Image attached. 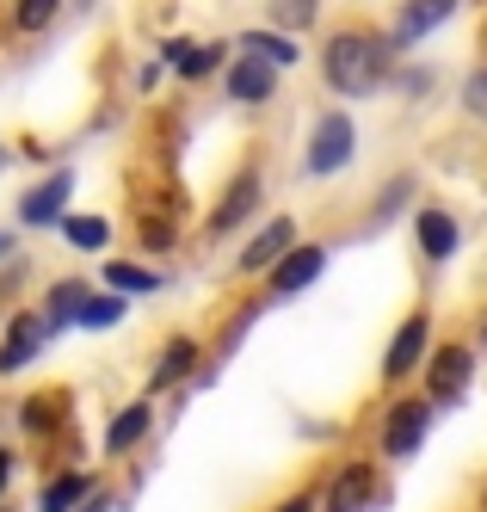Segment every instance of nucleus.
<instances>
[{"instance_id": "ddd939ff", "label": "nucleus", "mask_w": 487, "mask_h": 512, "mask_svg": "<svg viewBox=\"0 0 487 512\" xmlns=\"http://www.w3.org/2000/svg\"><path fill=\"white\" fill-rule=\"evenodd\" d=\"M414 235H420V253H426V260H451V253L463 247V229H457L451 210H420V216H414Z\"/></svg>"}, {"instance_id": "f704fd0d", "label": "nucleus", "mask_w": 487, "mask_h": 512, "mask_svg": "<svg viewBox=\"0 0 487 512\" xmlns=\"http://www.w3.org/2000/svg\"><path fill=\"white\" fill-rule=\"evenodd\" d=\"M481 334H487V327H481Z\"/></svg>"}, {"instance_id": "9d476101", "label": "nucleus", "mask_w": 487, "mask_h": 512, "mask_svg": "<svg viewBox=\"0 0 487 512\" xmlns=\"http://www.w3.org/2000/svg\"><path fill=\"white\" fill-rule=\"evenodd\" d=\"M469 371H475V352L469 346H444L432 358V408H457L463 389H469Z\"/></svg>"}, {"instance_id": "aec40b11", "label": "nucleus", "mask_w": 487, "mask_h": 512, "mask_svg": "<svg viewBox=\"0 0 487 512\" xmlns=\"http://www.w3.org/2000/svg\"><path fill=\"white\" fill-rule=\"evenodd\" d=\"M99 284H111L118 297H155L167 278L148 272V266H130V260H105V278H99Z\"/></svg>"}, {"instance_id": "5701e85b", "label": "nucleus", "mask_w": 487, "mask_h": 512, "mask_svg": "<svg viewBox=\"0 0 487 512\" xmlns=\"http://www.w3.org/2000/svg\"><path fill=\"white\" fill-rule=\"evenodd\" d=\"M118 321H124V297H118V290H93L74 327H93V334H99V327H118Z\"/></svg>"}, {"instance_id": "2f4dec72", "label": "nucleus", "mask_w": 487, "mask_h": 512, "mask_svg": "<svg viewBox=\"0 0 487 512\" xmlns=\"http://www.w3.org/2000/svg\"><path fill=\"white\" fill-rule=\"evenodd\" d=\"M13 247H19V235H7V229H0V260H13Z\"/></svg>"}, {"instance_id": "6e6552de", "label": "nucleus", "mask_w": 487, "mask_h": 512, "mask_svg": "<svg viewBox=\"0 0 487 512\" xmlns=\"http://www.w3.org/2000/svg\"><path fill=\"white\" fill-rule=\"evenodd\" d=\"M457 7H463V0H407L401 19H395V31H389V50H414V44L432 38V31L451 19Z\"/></svg>"}, {"instance_id": "7c9ffc66", "label": "nucleus", "mask_w": 487, "mask_h": 512, "mask_svg": "<svg viewBox=\"0 0 487 512\" xmlns=\"http://www.w3.org/2000/svg\"><path fill=\"white\" fill-rule=\"evenodd\" d=\"M13 469H19V463H13V451H0V494L13 488Z\"/></svg>"}, {"instance_id": "a211bd4d", "label": "nucleus", "mask_w": 487, "mask_h": 512, "mask_svg": "<svg viewBox=\"0 0 487 512\" xmlns=\"http://www.w3.org/2000/svg\"><path fill=\"white\" fill-rule=\"evenodd\" d=\"M167 62L179 68L185 81H204V75H216V68H222V50H216V44H185V38H167Z\"/></svg>"}, {"instance_id": "f257e3e1", "label": "nucleus", "mask_w": 487, "mask_h": 512, "mask_svg": "<svg viewBox=\"0 0 487 512\" xmlns=\"http://www.w3.org/2000/svg\"><path fill=\"white\" fill-rule=\"evenodd\" d=\"M389 38H370V31H340V38H327L321 50V81L327 93H340V99H364V93H377L389 81Z\"/></svg>"}, {"instance_id": "c85d7f7f", "label": "nucleus", "mask_w": 487, "mask_h": 512, "mask_svg": "<svg viewBox=\"0 0 487 512\" xmlns=\"http://www.w3.org/2000/svg\"><path fill=\"white\" fill-rule=\"evenodd\" d=\"M161 75H167L161 62H142V68H136V87H142V93H155V87H161Z\"/></svg>"}, {"instance_id": "0eeeda50", "label": "nucleus", "mask_w": 487, "mask_h": 512, "mask_svg": "<svg viewBox=\"0 0 487 512\" xmlns=\"http://www.w3.org/2000/svg\"><path fill=\"white\" fill-rule=\"evenodd\" d=\"M50 340H56V334L44 327V315H13L7 334H0V377H7V371H25V364L44 352Z\"/></svg>"}, {"instance_id": "423d86ee", "label": "nucleus", "mask_w": 487, "mask_h": 512, "mask_svg": "<svg viewBox=\"0 0 487 512\" xmlns=\"http://www.w3.org/2000/svg\"><path fill=\"white\" fill-rule=\"evenodd\" d=\"M426 340H432V321L426 315H407L395 327L389 352H383V383H407V377H414V364L426 358Z\"/></svg>"}, {"instance_id": "cd10ccee", "label": "nucleus", "mask_w": 487, "mask_h": 512, "mask_svg": "<svg viewBox=\"0 0 487 512\" xmlns=\"http://www.w3.org/2000/svg\"><path fill=\"white\" fill-rule=\"evenodd\" d=\"M50 414H56L50 401H25V414H19V420H25V432H44V426H50Z\"/></svg>"}, {"instance_id": "f8f14e48", "label": "nucleus", "mask_w": 487, "mask_h": 512, "mask_svg": "<svg viewBox=\"0 0 487 512\" xmlns=\"http://www.w3.org/2000/svg\"><path fill=\"white\" fill-rule=\"evenodd\" d=\"M259 198H266V179H259V173H241L235 186H229V198L210 210V235H235L247 216L259 210Z\"/></svg>"}, {"instance_id": "6ab92c4d", "label": "nucleus", "mask_w": 487, "mask_h": 512, "mask_svg": "<svg viewBox=\"0 0 487 512\" xmlns=\"http://www.w3.org/2000/svg\"><path fill=\"white\" fill-rule=\"evenodd\" d=\"M327 512H370V469H340L327 488Z\"/></svg>"}, {"instance_id": "2eb2a0df", "label": "nucleus", "mask_w": 487, "mask_h": 512, "mask_svg": "<svg viewBox=\"0 0 487 512\" xmlns=\"http://www.w3.org/2000/svg\"><path fill=\"white\" fill-rule=\"evenodd\" d=\"M148 426H155V408H148V401H130V408L105 426V457H130L148 438Z\"/></svg>"}, {"instance_id": "4468645a", "label": "nucleus", "mask_w": 487, "mask_h": 512, "mask_svg": "<svg viewBox=\"0 0 487 512\" xmlns=\"http://www.w3.org/2000/svg\"><path fill=\"white\" fill-rule=\"evenodd\" d=\"M87 297H93V284H87V278H62L50 297H44V327H50V334H68V327L81 321Z\"/></svg>"}, {"instance_id": "bb28decb", "label": "nucleus", "mask_w": 487, "mask_h": 512, "mask_svg": "<svg viewBox=\"0 0 487 512\" xmlns=\"http://www.w3.org/2000/svg\"><path fill=\"white\" fill-rule=\"evenodd\" d=\"M142 247H148V253H167V247H173V229H167V223H142Z\"/></svg>"}, {"instance_id": "b1692460", "label": "nucleus", "mask_w": 487, "mask_h": 512, "mask_svg": "<svg viewBox=\"0 0 487 512\" xmlns=\"http://www.w3.org/2000/svg\"><path fill=\"white\" fill-rule=\"evenodd\" d=\"M56 13H62V0H19V7H13V25H19V31H44V25H56Z\"/></svg>"}, {"instance_id": "f03ea898", "label": "nucleus", "mask_w": 487, "mask_h": 512, "mask_svg": "<svg viewBox=\"0 0 487 512\" xmlns=\"http://www.w3.org/2000/svg\"><path fill=\"white\" fill-rule=\"evenodd\" d=\"M352 161H358V124L346 112H327L309 136V149H303V179H333Z\"/></svg>"}, {"instance_id": "393cba45", "label": "nucleus", "mask_w": 487, "mask_h": 512, "mask_svg": "<svg viewBox=\"0 0 487 512\" xmlns=\"http://www.w3.org/2000/svg\"><path fill=\"white\" fill-rule=\"evenodd\" d=\"M272 13H278V25H315L321 0H272Z\"/></svg>"}, {"instance_id": "9b49d317", "label": "nucleus", "mask_w": 487, "mask_h": 512, "mask_svg": "<svg viewBox=\"0 0 487 512\" xmlns=\"http://www.w3.org/2000/svg\"><path fill=\"white\" fill-rule=\"evenodd\" d=\"M321 272H327V247L321 241H303L296 253H284V266L272 272V297H303Z\"/></svg>"}, {"instance_id": "20e7f679", "label": "nucleus", "mask_w": 487, "mask_h": 512, "mask_svg": "<svg viewBox=\"0 0 487 512\" xmlns=\"http://www.w3.org/2000/svg\"><path fill=\"white\" fill-rule=\"evenodd\" d=\"M426 426H432V401H420V395L395 401V408L383 414V451L389 457H414L426 445Z\"/></svg>"}, {"instance_id": "7ed1b4c3", "label": "nucleus", "mask_w": 487, "mask_h": 512, "mask_svg": "<svg viewBox=\"0 0 487 512\" xmlns=\"http://www.w3.org/2000/svg\"><path fill=\"white\" fill-rule=\"evenodd\" d=\"M68 198H74V173H50V179H37V186L19 198V223L25 229H62L68 223Z\"/></svg>"}, {"instance_id": "f3484780", "label": "nucleus", "mask_w": 487, "mask_h": 512, "mask_svg": "<svg viewBox=\"0 0 487 512\" xmlns=\"http://www.w3.org/2000/svg\"><path fill=\"white\" fill-rule=\"evenodd\" d=\"M241 56H259V62H272L284 75V68L303 62V44H290L284 31H241Z\"/></svg>"}, {"instance_id": "4be33fe9", "label": "nucleus", "mask_w": 487, "mask_h": 512, "mask_svg": "<svg viewBox=\"0 0 487 512\" xmlns=\"http://www.w3.org/2000/svg\"><path fill=\"white\" fill-rule=\"evenodd\" d=\"M74 253H105V241H111V223L105 216H68V223L56 229Z\"/></svg>"}, {"instance_id": "a878e982", "label": "nucleus", "mask_w": 487, "mask_h": 512, "mask_svg": "<svg viewBox=\"0 0 487 512\" xmlns=\"http://www.w3.org/2000/svg\"><path fill=\"white\" fill-rule=\"evenodd\" d=\"M463 105H469V112L487 124V68H475V75L463 81Z\"/></svg>"}, {"instance_id": "dca6fc26", "label": "nucleus", "mask_w": 487, "mask_h": 512, "mask_svg": "<svg viewBox=\"0 0 487 512\" xmlns=\"http://www.w3.org/2000/svg\"><path fill=\"white\" fill-rule=\"evenodd\" d=\"M93 494H99L93 475H87V469H68V475H56V482L37 494V512H81Z\"/></svg>"}, {"instance_id": "39448f33", "label": "nucleus", "mask_w": 487, "mask_h": 512, "mask_svg": "<svg viewBox=\"0 0 487 512\" xmlns=\"http://www.w3.org/2000/svg\"><path fill=\"white\" fill-rule=\"evenodd\" d=\"M296 247H303V241H296V223H290V216H272V223L241 247V272H266L272 278L284 266V253H296Z\"/></svg>"}, {"instance_id": "72a5a7b5", "label": "nucleus", "mask_w": 487, "mask_h": 512, "mask_svg": "<svg viewBox=\"0 0 487 512\" xmlns=\"http://www.w3.org/2000/svg\"><path fill=\"white\" fill-rule=\"evenodd\" d=\"M0 173H7V149H0Z\"/></svg>"}, {"instance_id": "412c9836", "label": "nucleus", "mask_w": 487, "mask_h": 512, "mask_svg": "<svg viewBox=\"0 0 487 512\" xmlns=\"http://www.w3.org/2000/svg\"><path fill=\"white\" fill-rule=\"evenodd\" d=\"M192 364H198V340H167V352L155 358V377H148V389H173L185 371H192Z\"/></svg>"}, {"instance_id": "473e14b6", "label": "nucleus", "mask_w": 487, "mask_h": 512, "mask_svg": "<svg viewBox=\"0 0 487 512\" xmlns=\"http://www.w3.org/2000/svg\"><path fill=\"white\" fill-rule=\"evenodd\" d=\"M81 512H111V500H105V494H93V500H87Z\"/></svg>"}, {"instance_id": "1a4fd4ad", "label": "nucleus", "mask_w": 487, "mask_h": 512, "mask_svg": "<svg viewBox=\"0 0 487 512\" xmlns=\"http://www.w3.org/2000/svg\"><path fill=\"white\" fill-rule=\"evenodd\" d=\"M222 87H229L235 105H272L278 99V68L259 62V56H241L229 75H222Z\"/></svg>"}, {"instance_id": "c756f323", "label": "nucleus", "mask_w": 487, "mask_h": 512, "mask_svg": "<svg viewBox=\"0 0 487 512\" xmlns=\"http://www.w3.org/2000/svg\"><path fill=\"white\" fill-rule=\"evenodd\" d=\"M278 512H315V488H303V494H290Z\"/></svg>"}]
</instances>
